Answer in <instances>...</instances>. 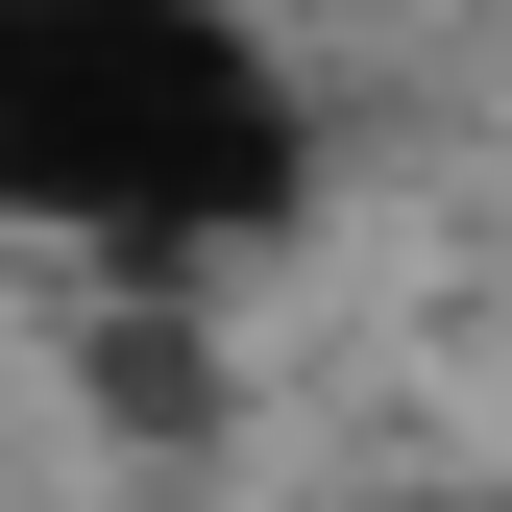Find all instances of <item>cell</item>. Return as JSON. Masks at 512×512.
Instances as JSON below:
<instances>
[{"label":"cell","instance_id":"cell-1","mask_svg":"<svg viewBox=\"0 0 512 512\" xmlns=\"http://www.w3.org/2000/svg\"><path fill=\"white\" fill-rule=\"evenodd\" d=\"M317 196V98L244 0H0V244L49 269H244Z\"/></svg>","mask_w":512,"mask_h":512}]
</instances>
